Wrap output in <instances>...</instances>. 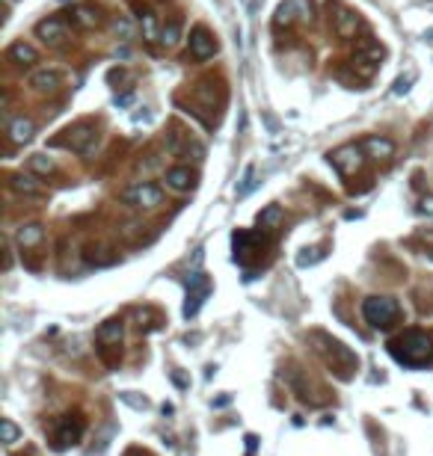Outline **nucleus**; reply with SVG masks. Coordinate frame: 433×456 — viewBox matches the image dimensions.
<instances>
[{
	"instance_id": "obj_7",
	"label": "nucleus",
	"mask_w": 433,
	"mask_h": 456,
	"mask_svg": "<svg viewBox=\"0 0 433 456\" xmlns=\"http://www.w3.org/2000/svg\"><path fill=\"white\" fill-rule=\"evenodd\" d=\"M330 163L336 166L338 175H354L362 166V148L359 146H341L336 151H330Z\"/></svg>"
},
{
	"instance_id": "obj_4",
	"label": "nucleus",
	"mask_w": 433,
	"mask_h": 456,
	"mask_svg": "<svg viewBox=\"0 0 433 456\" xmlns=\"http://www.w3.org/2000/svg\"><path fill=\"white\" fill-rule=\"evenodd\" d=\"M208 293H211V279L205 273H193L190 279H187V302H184L187 320L199 314V308H202V302L208 299Z\"/></svg>"
},
{
	"instance_id": "obj_30",
	"label": "nucleus",
	"mask_w": 433,
	"mask_h": 456,
	"mask_svg": "<svg viewBox=\"0 0 433 456\" xmlns=\"http://www.w3.org/2000/svg\"><path fill=\"white\" fill-rule=\"evenodd\" d=\"M419 213H425V217H433V196H425V199H421Z\"/></svg>"
},
{
	"instance_id": "obj_27",
	"label": "nucleus",
	"mask_w": 433,
	"mask_h": 456,
	"mask_svg": "<svg viewBox=\"0 0 433 456\" xmlns=\"http://www.w3.org/2000/svg\"><path fill=\"white\" fill-rule=\"evenodd\" d=\"M143 36H146L149 42L158 39V21H155V15H151V12H143Z\"/></svg>"
},
{
	"instance_id": "obj_10",
	"label": "nucleus",
	"mask_w": 433,
	"mask_h": 456,
	"mask_svg": "<svg viewBox=\"0 0 433 456\" xmlns=\"http://www.w3.org/2000/svg\"><path fill=\"white\" fill-rule=\"evenodd\" d=\"M80 435H84V421H80V418L66 415L60 421L57 433H53V442H57V448H69V444H75Z\"/></svg>"
},
{
	"instance_id": "obj_25",
	"label": "nucleus",
	"mask_w": 433,
	"mask_h": 456,
	"mask_svg": "<svg viewBox=\"0 0 433 456\" xmlns=\"http://www.w3.org/2000/svg\"><path fill=\"white\" fill-rule=\"evenodd\" d=\"M256 190V166H247V172H243V184L238 187V199H247V196Z\"/></svg>"
},
{
	"instance_id": "obj_3",
	"label": "nucleus",
	"mask_w": 433,
	"mask_h": 456,
	"mask_svg": "<svg viewBox=\"0 0 433 456\" xmlns=\"http://www.w3.org/2000/svg\"><path fill=\"white\" fill-rule=\"evenodd\" d=\"M362 314L374 329H389L395 320H398L401 308L392 297H368L362 302Z\"/></svg>"
},
{
	"instance_id": "obj_2",
	"label": "nucleus",
	"mask_w": 433,
	"mask_h": 456,
	"mask_svg": "<svg viewBox=\"0 0 433 456\" xmlns=\"http://www.w3.org/2000/svg\"><path fill=\"white\" fill-rule=\"evenodd\" d=\"M314 341H321L323 347H318V350L323 353V359H327L332 364V371H338V377H350L356 368H359V359L354 353L347 350L341 341H336V338H327V335H314Z\"/></svg>"
},
{
	"instance_id": "obj_29",
	"label": "nucleus",
	"mask_w": 433,
	"mask_h": 456,
	"mask_svg": "<svg viewBox=\"0 0 433 456\" xmlns=\"http://www.w3.org/2000/svg\"><path fill=\"white\" fill-rule=\"evenodd\" d=\"M113 30H116V36H122V39H128V36H131V24L125 21V18H119V21L113 24Z\"/></svg>"
},
{
	"instance_id": "obj_12",
	"label": "nucleus",
	"mask_w": 433,
	"mask_h": 456,
	"mask_svg": "<svg viewBox=\"0 0 433 456\" xmlns=\"http://www.w3.org/2000/svg\"><path fill=\"white\" fill-rule=\"evenodd\" d=\"M30 86L36 89V92H57V89L62 86V71L57 68H39L30 75Z\"/></svg>"
},
{
	"instance_id": "obj_16",
	"label": "nucleus",
	"mask_w": 433,
	"mask_h": 456,
	"mask_svg": "<svg viewBox=\"0 0 433 456\" xmlns=\"http://www.w3.org/2000/svg\"><path fill=\"white\" fill-rule=\"evenodd\" d=\"M9 59H12L15 66H33V62L39 59V53H36L33 44H27V42H15L12 48H9Z\"/></svg>"
},
{
	"instance_id": "obj_26",
	"label": "nucleus",
	"mask_w": 433,
	"mask_h": 456,
	"mask_svg": "<svg viewBox=\"0 0 433 456\" xmlns=\"http://www.w3.org/2000/svg\"><path fill=\"white\" fill-rule=\"evenodd\" d=\"M0 433H3V444H15L18 435H21V430H18V427L9 421V418H3V421H0Z\"/></svg>"
},
{
	"instance_id": "obj_19",
	"label": "nucleus",
	"mask_w": 433,
	"mask_h": 456,
	"mask_svg": "<svg viewBox=\"0 0 433 456\" xmlns=\"http://www.w3.org/2000/svg\"><path fill=\"white\" fill-rule=\"evenodd\" d=\"M9 184H12L15 193H24V196H39L42 193V184L33 181V175H12Z\"/></svg>"
},
{
	"instance_id": "obj_6",
	"label": "nucleus",
	"mask_w": 433,
	"mask_h": 456,
	"mask_svg": "<svg viewBox=\"0 0 433 456\" xmlns=\"http://www.w3.org/2000/svg\"><path fill=\"white\" fill-rule=\"evenodd\" d=\"M309 18H312V0H285V3L276 9L273 24L288 27L294 21H309Z\"/></svg>"
},
{
	"instance_id": "obj_21",
	"label": "nucleus",
	"mask_w": 433,
	"mask_h": 456,
	"mask_svg": "<svg viewBox=\"0 0 433 456\" xmlns=\"http://www.w3.org/2000/svg\"><path fill=\"white\" fill-rule=\"evenodd\" d=\"M95 338H98L101 344H119V341H122V323H119V320H107V323L98 329Z\"/></svg>"
},
{
	"instance_id": "obj_14",
	"label": "nucleus",
	"mask_w": 433,
	"mask_h": 456,
	"mask_svg": "<svg viewBox=\"0 0 433 456\" xmlns=\"http://www.w3.org/2000/svg\"><path fill=\"white\" fill-rule=\"evenodd\" d=\"M33 133H36V124H33V119H27V116H15L12 122H9V139L12 142H30L33 139Z\"/></svg>"
},
{
	"instance_id": "obj_13",
	"label": "nucleus",
	"mask_w": 433,
	"mask_h": 456,
	"mask_svg": "<svg viewBox=\"0 0 433 456\" xmlns=\"http://www.w3.org/2000/svg\"><path fill=\"white\" fill-rule=\"evenodd\" d=\"M359 148H362L368 157H377V160H389L395 155V142L386 137H365L359 142Z\"/></svg>"
},
{
	"instance_id": "obj_11",
	"label": "nucleus",
	"mask_w": 433,
	"mask_h": 456,
	"mask_svg": "<svg viewBox=\"0 0 433 456\" xmlns=\"http://www.w3.org/2000/svg\"><path fill=\"white\" fill-rule=\"evenodd\" d=\"M66 21L62 18H45V21L36 24V36L45 42V44H60L66 39Z\"/></svg>"
},
{
	"instance_id": "obj_20",
	"label": "nucleus",
	"mask_w": 433,
	"mask_h": 456,
	"mask_svg": "<svg viewBox=\"0 0 433 456\" xmlns=\"http://www.w3.org/2000/svg\"><path fill=\"white\" fill-rule=\"evenodd\" d=\"M75 21L80 27H98L101 24V12H98V6H89V3H80L75 9Z\"/></svg>"
},
{
	"instance_id": "obj_23",
	"label": "nucleus",
	"mask_w": 433,
	"mask_h": 456,
	"mask_svg": "<svg viewBox=\"0 0 433 456\" xmlns=\"http://www.w3.org/2000/svg\"><path fill=\"white\" fill-rule=\"evenodd\" d=\"M178 42H182V24H178V21H169V24L164 27V33H160V44H164V48H175Z\"/></svg>"
},
{
	"instance_id": "obj_18",
	"label": "nucleus",
	"mask_w": 433,
	"mask_h": 456,
	"mask_svg": "<svg viewBox=\"0 0 433 456\" xmlns=\"http://www.w3.org/2000/svg\"><path fill=\"white\" fill-rule=\"evenodd\" d=\"M42 237H45L42 226H21V228H18V234H15V240H18V243H21L24 249L39 246V243H42Z\"/></svg>"
},
{
	"instance_id": "obj_5",
	"label": "nucleus",
	"mask_w": 433,
	"mask_h": 456,
	"mask_svg": "<svg viewBox=\"0 0 433 456\" xmlns=\"http://www.w3.org/2000/svg\"><path fill=\"white\" fill-rule=\"evenodd\" d=\"M122 199L134 204V208H155V204H160V199H164V190L155 184H134L122 193Z\"/></svg>"
},
{
	"instance_id": "obj_1",
	"label": "nucleus",
	"mask_w": 433,
	"mask_h": 456,
	"mask_svg": "<svg viewBox=\"0 0 433 456\" xmlns=\"http://www.w3.org/2000/svg\"><path fill=\"white\" fill-rule=\"evenodd\" d=\"M389 356L410 371L430 368L433 364V338L428 332H421V329H407V332H401L398 338L389 341Z\"/></svg>"
},
{
	"instance_id": "obj_22",
	"label": "nucleus",
	"mask_w": 433,
	"mask_h": 456,
	"mask_svg": "<svg viewBox=\"0 0 433 456\" xmlns=\"http://www.w3.org/2000/svg\"><path fill=\"white\" fill-rule=\"evenodd\" d=\"M279 222H282V208H279V204H270L267 211L258 213V226L261 228H276Z\"/></svg>"
},
{
	"instance_id": "obj_15",
	"label": "nucleus",
	"mask_w": 433,
	"mask_h": 456,
	"mask_svg": "<svg viewBox=\"0 0 433 456\" xmlns=\"http://www.w3.org/2000/svg\"><path fill=\"white\" fill-rule=\"evenodd\" d=\"M166 184L173 187V190H178V193H187L196 184V175L187 166H175V169H169V172H166Z\"/></svg>"
},
{
	"instance_id": "obj_32",
	"label": "nucleus",
	"mask_w": 433,
	"mask_h": 456,
	"mask_svg": "<svg viewBox=\"0 0 433 456\" xmlns=\"http://www.w3.org/2000/svg\"><path fill=\"white\" fill-rule=\"evenodd\" d=\"M247 451H249V453L256 451V435H247Z\"/></svg>"
},
{
	"instance_id": "obj_31",
	"label": "nucleus",
	"mask_w": 433,
	"mask_h": 456,
	"mask_svg": "<svg viewBox=\"0 0 433 456\" xmlns=\"http://www.w3.org/2000/svg\"><path fill=\"white\" fill-rule=\"evenodd\" d=\"M134 101V92H125L122 98H116V104H119V107H128Z\"/></svg>"
},
{
	"instance_id": "obj_17",
	"label": "nucleus",
	"mask_w": 433,
	"mask_h": 456,
	"mask_svg": "<svg viewBox=\"0 0 433 456\" xmlns=\"http://www.w3.org/2000/svg\"><path fill=\"white\" fill-rule=\"evenodd\" d=\"M71 137L66 139V146L69 148H75V151H86L89 148V142L95 139V131L92 128H86V124H80V128H75V131H69Z\"/></svg>"
},
{
	"instance_id": "obj_24",
	"label": "nucleus",
	"mask_w": 433,
	"mask_h": 456,
	"mask_svg": "<svg viewBox=\"0 0 433 456\" xmlns=\"http://www.w3.org/2000/svg\"><path fill=\"white\" fill-rule=\"evenodd\" d=\"M53 160L51 157H45V155H33L30 157V172H36V175H51L53 172Z\"/></svg>"
},
{
	"instance_id": "obj_9",
	"label": "nucleus",
	"mask_w": 433,
	"mask_h": 456,
	"mask_svg": "<svg viewBox=\"0 0 433 456\" xmlns=\"http://www.w3.org/2000/svg\"><path fill=\"white\" fill-rule=\"evenodd\" d=\"M214 53H216L214 36L205 30V27H196V30L190 33V57L193 59H211Z\"/></svg>"
},
{
	"instance_id": "obj_8",
	"label": "nucleus",
	"mask_w": 433,
	"mask_h": 456,
	"mask_svg": "<svg viewBox=\"0 0 433 456\" xmlns=\"http://www.w3.org/2000/svg\"><path fill=\"white\" fill-rule=\"evenodd\" d=\"M330 12H336V15H332V21H336V33L341 36V39H350V36H356V30H359V15L354 12V9H347V6H341V3H332V0H330Z\"/></svg>"
},
{
	"instance_id": "obj_28",
	"label": "nucleus",
	"mask_w": 433,
	"mask_h": 456,
	"mask_svg": "<svg viewBox=\"0 0 433 456\" xmlns=\"http://www.w3.org/2000/svg\"><path fill=\"white\" fill-rule=\"evenodd\" d=\"M412 77H416V75H404V77H398V80H395V89H392V92H395V95H404V92H410V83H412Z\"/></svg>"
}]
</instances>
